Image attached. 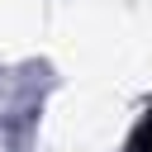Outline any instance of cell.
Here are the masks:
<instances>
[{
	"label": "cell",
	"mask_w": 152,
	"mask_h": 152,
	"mask_svg": "<svg viewBox=\"0 0 152 152\" xmlns=\"http://www.w3.org/2000/svg\"><path fill=\"white\" fill-rule=\"evenodd\" d=\"M133 152H152V119L142 124V133H138V147H133Z\"/></svg>",
	"instance_id": "cell-1"
}]
</instances>
